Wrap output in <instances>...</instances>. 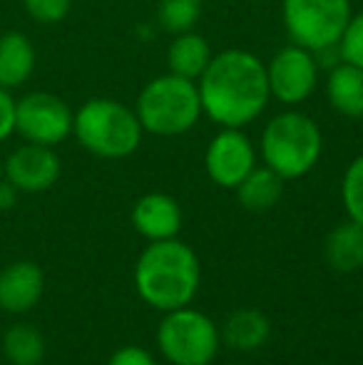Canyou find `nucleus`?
<instances>
[{"instance_id": "nucleus-1", "label": "nucleus", "mask_w": 363, "mask_h": 365, "mask_svg": "<svg viewBox=\"0 0 363 365\" xmlns=\"http://www.w3.org/2000/svg\"><path fill=\"white\" fill-rule=\"evenodd\" d=\"M202 110L217 127H239L257 122L272 102L267 63L242 48L212 55L197 80Z\"/></svg>"}, {"instance_id": "nucleus-2", "label": "nucleus", "mask_w": 363, "mask_h": 365, "mask_svg": "<svg viewBox=\"0 0 363 365\" xmlns=\"http://www.w3.org/2000/svg\"><path fill=\"white\" fill-rule=\"evenodd\" d=\"M135 289L157 311L189 306L199 289V259L194 249L180 239L150 241L137 259Z\"/></svg>"}, {"instance_id": "nucleus-3", "label": "nucleus", "mask_w": 363, "mask_h": 365, "mask_svg": "<svg viewBox=\"0 0 363 365\" xmlns=\"http://www.w3.org/2000/svg\"><path fill=\"white\" fill-rule=\"evenodd\" d=\"M259 154L264 164L284 182L306 177L324 154V135L319 122L296 107H286L267 122Z\"/></svg>"}, {"instance_id": "nucleus-4", "label": "nucleus", "mask_w": 363, "mask_h": 365, "mask_svg": "<svg viewBox=\"0 0 363 365\" xmlns=\"http://www.w3.org/2000/svg\"><path fill=\"white\" fill-rule=\"evenodd\" d=\"M73 135L90 154L100 159H125L142 145V130L135 107L115 97H90L73 120Z\"/></svg>"}, {"instance_id": "nucleus-5", "label": "nucleus", "mask_w": 363, "mask_h": 365, "mask_svg": "<svg viewBox=\"0 0 363 365\" xmlns=\"http://www.w3.org/2000/svg\"><path fill=\"white\" fill-rule=\"evenodd\" d=\"M135 112L142 130L155 137L187 135L204 115L197 82L172 73L152 77L142 87Z\"/></svg>"}, {"instance_id": "nucleus-6", "label": "nucleus", "mask_w": 363, "mask_h": 365, "mask_svg": "<svg viewBox=\"0 0 363 365\" xmlns=\"http://www.w3.org/2000/svg\"><path fill=\"white\" fill-rule=\"evenodd\" d=\"M351 15V0H281L286 35L311 53L336 48Z\"/></svg>"}, {"instance_id": "nucleus-7", "label": "nucleus", "mask_w": 363, "mask_h": 365, "mask_svg": "<svg viewBox=\"0 0 363 365\" xmlns=\"http://www.w3.org/2000/svg\"><path fill=\"white\" fill-rule=\"evenodd\" d=\"M219 343L222 336L212 318L189 306L167 311L157 328V346L172 365H209Z\"/></svg>"}, {"instance_id": "nucleus-8", "label": "nucleus", "mask_w": 363, "mask_h": 365, "mask_svg": "<svg viewBox=\"0 0 363 365\" xmlns=\"http://www.w3.org/2000/svg\"><path fill=\"white\" fill-rule=\"evenodd\" d=\"M75 112L53 92H30L15 102V132L25 142L58 147L73 135Z\"/></svg>"}, {"instance_id": "nucleus-9", "label": "nucleus", "mask_w": 363, "mask_h": 365, "mask_svg": "<svg viewBox=\"0 0 363 365\" xmlns=\"http://www.w3.org/2000/svg\"><path fill=\"white\" fill-rule=\"evenodd\" d=\"M319 55L289 43L279 48L267 63V80L272 100L286 107H299L316 92L319 85Z\"/></svg>"}, {"instance_id": "nucleus-10", "label": "nucleus", "mask_w": 363, "mask_h": 365, "mask_svg": "<svg viewBox=\"0 0 363 365\" xmlns=\"http://www.w3.org/2000/svg\"><path fill=\"white\" fill-rule=\"evenodd\" d=\"M257 167V149L239 127H219L204 152V169L222 189H237Z\"/></svg>"}, {"instance_id": "nucleus-11", "label": "nucleus", "mask_w": 363, "mask_h": 365, "mask_svg": "<svg viewBox=\"0 0 363 365\" xmlns=\"http://www.w3.org/2000/svg\"><path fill=\"white\" fill-rule=\"evenodd\" d=\"M63 162L53 147L25 142L18 147L3 164V177L13 184L18 192L38 194L50 189L60 179Z\"/></svg>"}, {"instance_id": "nucleus-12", "label": "nucleus", "mask_w": 363, "mask_h": 365, "mask_svg": "<svg viewBox=\"0 0 363 365\" xmlns=\"http://www.w3.org/2000/svg\"><path fill=\"white\" fill-rule=\"evenodd\" d=\"M130 219L137 234L147 241L177 239L182 229V207L170 194L150 192L135 202Z\"/></svg>"}, {"instance_id": "nucleus-13", "label": "nucleus", "mask_w": 363, "mask_h": 365, "mask_svg": "<svg viewBox=\"0 0 363 365\" xmlns=\"http://www.w3.org/2000/svg\"><path fill=\"white\" fill-rule=\"evenodd\" d=\"M45 274L33 261H13L0 271V308L5 313H28L43 298Z\"/></svg>"}, {"instance_id": "nucleus-14", "label": "nucleus", "mask_w": 363, "mask_h": 365, "mask_svg": "<svg viewBox=\"0 0 363 365\" xmlns=\"http://www.w3.org/2000/svg\"><path fill=\"white\" fill-rule=\"evenodd\" d=\"M326 97L334 112L349 120L363 117V68L339 60L326 77Z\"/></svg>"}, {"instance_id": "nucleus-15", "label": "nucleus", "mask_w": 363, "mask_h": 365, "mask_svg": "<svg viewBox=\"0 0 363 365\" xmlns=\"http://www.w3.org/2000/svg\"><path fill=\"white\" fill-rule=\"evenodd\" d=\"M222 341L227 343L232 351L239 353H252L259 351L272 336V323L257 308H239L224 321L222 331H219Z\"/></svg>"}, {"instance_id": "nucleus-16", "label": "nucleus", "mask_w": 363, "mask_h": 365, "mask_svg": "<svg viewBox=\"0 0 363 365\" xmlns=\"http://www.w3.org/2000/svg\"><path fill=\"white\" fill-rule=\"evenodd\" d=\"M35 63H38V55L28 35L15 30L0 35V87L13 90L25 85L33 75Z\"/></svg>"}, {"instance_id": "nucleus-17", "label": "nucleus", "mask_w": 363, "mask_h": 365, "mask_svg": "<svg viewBox=\"0 0 363 365\" xmlns=\"http://www.w3.org/2000/svg\"><path fill=\"white\" fill-rule=\"evenodd\" d=\"M212 55L214 53L207 38L199 35L197 30H187V33L175 35V40L167 48V73L197 82L207 70Z\"/></svg>"}, {"instance_id": "nucleus-18", "label": "nucleus", "mask_w": 363, "mask_h": 365, "mask_svg": "<svg viewBox=\"0 0 363 365\" xmlns=\"http://www.w3.org/2000/svg\"><path fill=\"white\" fill-rule=\"evenodd\" d=\"M324 254L331 269L341 271V274L359 271L363 266V226L351 219L334 226L326 236Z\"/></svg>"}, {"instance_id": "nucleus-19", "label": "nucleus", "mask_w": 363, "mask_h": 365, "mask_svg": "<svg viewBox=\"0 0 363 365\" xmlns=\"http://www.w3.org/2000/svg\"><path fill=\"white\" fill-rule=\"evenodd\" d=\"M284 179L269 169L267 164L264 167H254L249 172V177L239 184L234 192H237V199L247 212H254V214H262V212H269L279 204L281 194H284Z\"/></svg>"}, {"instance_id": "nucleus-20", "label": "nucleus", "mask_w": 363, "mask_h": 365, "mask_svg": "<svg viewBox=\"0 0 363 365\" xmlns=\"http://www.w3.org/2000/svg\"><path fill=\"white\" fill-rule=\"evenodd\" d=\"M3 356L10 365H43V333L30 323H15L3 336Z\"/></svg>"}, {"instance_id": "nucleus-21", "label": "nucleus", "mask_w": 363, "mask_h": 365, "mask_svg": "<svg viewBox=\"0 0 363 365\" xmlns=\"http://www.w3.org/2000/svg\"><path fill=\"white\" fill-rule=\"evenodd\" d=\"M202 0H157V23L170 35L194 30L202 20Z\"/></svg>"}, {"instance_id": "nucleus-22", "label": "nucleus", "mask_w": 363, "mask_h": 365, "mask_svg": "<svg viewBox=\"0 0 363 365\" xmlns=\"http://www.w3.org/2000/svg\"><path fill=\"white\" fill-rule=\"evenodd\" d=\"M341 202L349 219L363 226V154L346 167L341 179Z\"/></svg>"}, {"instance_id": "nucleus-23", "label": "nucleus", "mask_w": 363, "mask_h": 365, "mask_svg": "<svg viewBox=\"0 0 363 365\" xmlns=\"http://www.w3.org/2000/svg\"><path fill=\"white\" fill-rule=\"evenodd\" d=\"M336 48H339V58L344 60V63L363 68V10L351 15L349 25H346L344 35H341Z\"/></svg>"}, {"instance_id": "nucleus-24", "label": "nucleus", "mask_w": 363, "mask_h": 365, "mask_svg": "<svg viewBox=\"0 0 363 365\" xmlns=\"http://www.w3.org/2000/svg\"><path fill=\"white\" fill-rule=\"evenodd\" d=\"M25 13L40 25H58L70 15L73 0H23Z\"/></svg>"}, {"instance_id": "nucleus-25", "label": "nucleus", "mask_w": 363, "mask_h": 365, "mask_svg": "<svg viewBox=\"0 0 363 365\" xmlns=\"http://www.w3.org/2000/svg\"><path fill=\"white\" fill-rule=\"evenodd\" d=\"M107 365H157L155 358L140 346H122L110 356Z\"/></svg>"}, {"instance_id": "nucleus-26", "label": "nucleus", "mask_w": 363, "mask_h": 365, "mask_svg": "<svg viewBox=\"0 0 363 365\" xmlns=\"http://www.w3.org/2000/svg\"><path fill=\"white\" fill-rule=\"evenodd\" d=\"M15 132V100L10 97V90L0 87V142L8 140Z\"/></svg>"}, {"instance_id": "nucleus-27", "label": "nucleus", "mask_w": 363, "mask_h": 365, "mask_svg": "<svg viewBox=\"0 0 363 365\" xmlns=\"http://www.w3.org/2000/svg\"><path fill=\"white\" fill-rule=\"evenodd\" d=\"M18 202V189L8 182V179H0V212H8Z\"/></svg>"}, {"instance_id": "nucleus-28", "label": "nucleus", "mask_w": 363, "mask_h": 365, "mask_svg": "<svg viewBox=\"0 0 363 365\" xmlns=\"http://www.w3.org/2000/svg\"><path fill=\"white\" fill-rule=\"evenodd\" d=\"M0 179H3V162H0Z\"/></svg>"}]
</instances>
